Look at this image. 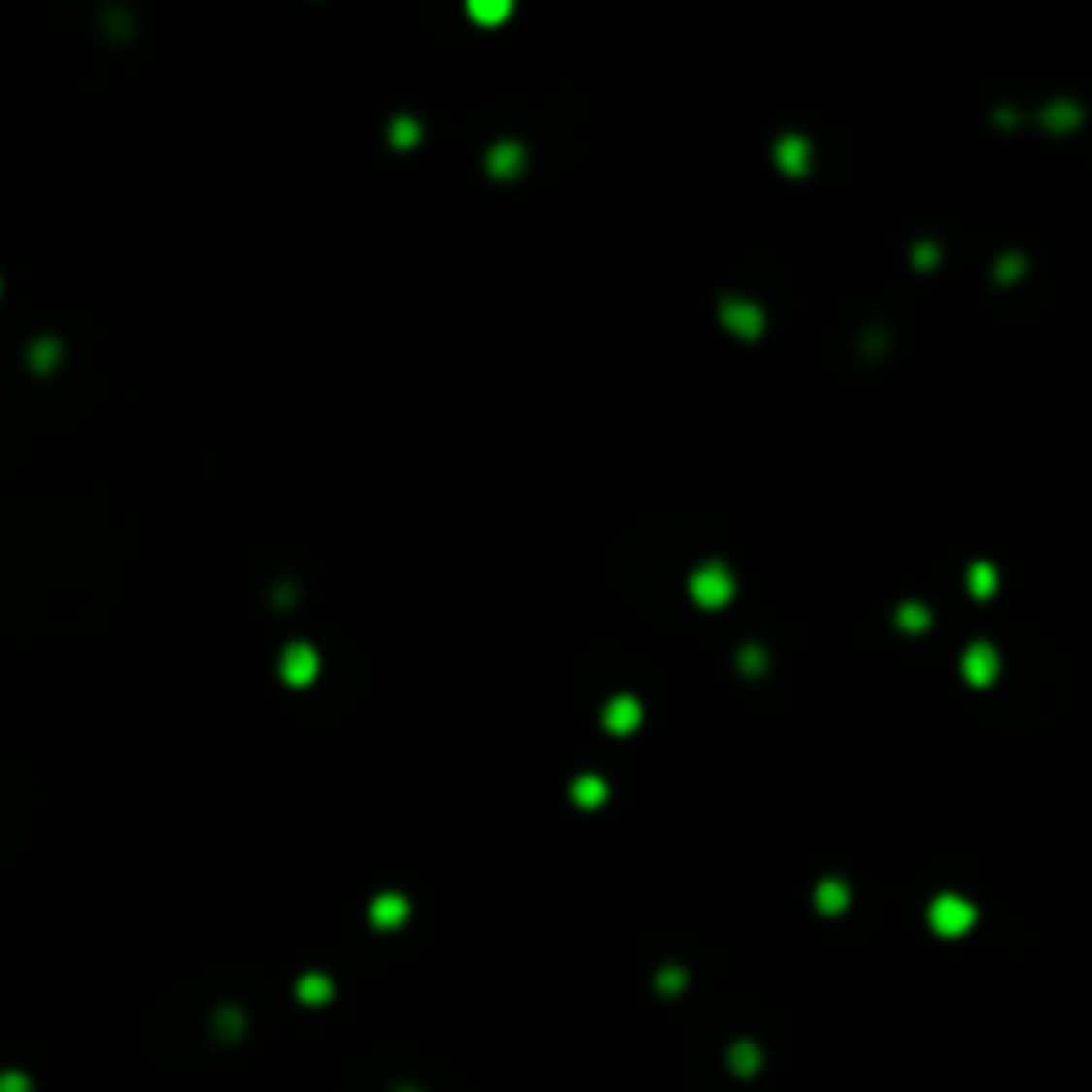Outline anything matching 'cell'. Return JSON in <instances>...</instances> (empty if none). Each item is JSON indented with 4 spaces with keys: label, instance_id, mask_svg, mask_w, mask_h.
Instances as JSON below:
<instances>
[{
    "label": "cell",
    "instance_id": "obj_21",
    "mask_svg": "<svg viewBox=\"0 0 1092 1092\" xmlns=\"http://www.w3.org/2000/svg\"><path fill=\"white\" fill-rule=\"evenodd\" d=\"M914 256H917V265H935V261H939V252L930 248V243H917V252H914Z\"/></svg>",
    "mask_w": 1092,
    "mask_h": 1092
},
{
    "label": "cell",
    "instance_id": "obj_20",
    "mask_svg": "<svg viewBox=\"0 0 1092 1092\" xmlns=\"http://www.w3.org/2000/svg\"><path fill=\"white\" fill-rule=\"evenodd\" d=\"M0 1092H30V1079L21 1072H0Z\"/></svg>",
    "mask_w": 1092,
    "mask_h": 1092
},
{
    "label": "cell",
    "instance_id": "obj_4",
    "mask_svg": "<svg viewBox=\"0 0 1092 1092\" xmlns=\"http://www.w3.org/2000/svg\"><path fill=\"white\" fill-rule=\"evenodd\" d=\"M999 649L986 645V640H973V645L965 649V658H960V674L973 683V688H990L994 679H999Z\"/></svg>",
    "mask_w": 1092,
    "mask_h": 1092
},
{
    "label": "cell",
    "instance_id": "obj_15",
    "mask_svg": "<svg viewBox=\"0 0 1092 1092\" xmlns=\"http://www.w3.org/2000/svg\"><path fill=\"white\" fill-rule=\"evenodd\" d=\"M845 901H850V892H845L841 880H823L819 883V909H823V914H837V909H845Z\"/></svg>",
    "mask_w": 1092,
    "mask_h": 1092
},
{
    "label": "cell",
    "instance_id": "obj_17",
    "mask_svg": "<svg viewBox=\"0 0 1092 1092\" xmlns=\"http://www.w3.org/2000/svg\"><path fill=\"white\" fill-rule=\"evenodd\" d=\"M994 270H999V282H1015V277H1020V270H1024V261L1012 252V256H1003V261L994 265Z\"/></svg>",
    "mask_w": 1092,
    "mask_h": 1092
},
{
    "label": "cell",
    "instance_id": "obj_13",
    "mask_svg": "<svg viewBox=\"0 0 1092 1092\" xmlns=\"http://www.w3.org/2000/svg\"><path fill=\"white\" fill-rule=\"evenodd\" d=\"M508 14H512L508 0H474V5H469V17L483 21V26H499Z\"/></svg>",
    "mask_w": 1092,
    "mask_h": 1092
},
{
    "label": "cell",
    "instance_id": "obj_3",
    "mask_svg": "<svg viewBox=\"0 0 1092 1092\" xmlns=\"http://www.w3.org/2000/svg\"><path fill=\"white\" fill-rule=\"evenodd\" d=\"M973 905L965 901V896H939L935 905H930V926L939 930V935H947V939H956V935H965V930L973 926Z\"/></svg>",
    "mask_w": 1092,
    "mask_h": 1092
},
{
    "label": "cell",
    "instance_id": "obj_7",
    "mask_svg": "<svg viewBox=\"0 0 1092 1092\" xmlns=\"http://www.w3.org/2000/svg\"><path fill=\"white\" fill-rule=\"evenodd\" d=\"M487 171L499 179H512L526 171V149H521V142H496L487 149Z\"/></svg>",
    "mask_w": 1092,
    "mask_h": 1092
},
{
    "label": "cell",
    "instance_id": "obj_5",
    "mask_svg": "<svg viewBox=\"0 0 1092 1092\" xmlns=\"http://www.w3.org/2000/svg\"><path fill=\"white\" fill-rule=\"evenodd\" d=\"M640 717H645V709H640L636 695H615V700H606V709H602V725L610 734H631L640 725Z\"/></svg>",
    "mask_w": 1092,
    "mask_h": 1092
},
{
    "label": "cell",
    "instance_id": "obj_9",
    "mask_svg": "<svg viewBox=\"0 0 1092 1092\" xmlns=\"http://www.w3.org/2000/svg\"><path fill=\"white\" fill-rule=\"evenodd\" d=\"M282 674L291 683H312L316 679V653L307 645H295L291 653H286V661H282Z\"/></svg>",
    "mask_w": 1092,
    "mask_h": 1092
},
{
    "label": "cell",
    "instance_id": "obj_14",
    "mask_svg": "<svg viewBox=\"0 0 1092 1092\" xmlns=\"http://www.w3.org/2000/svg\"><path fill=\"white\" fill-rule=\"evenodd\" d=\"M896 624H901L905 631H926L930 627V610L922 602H905L901 610H896Z\"/></svg>",
    "mask_w": 1092,
    "mask_h": 1092
},
{
    "label": "cell",
    "instance_id": "obj_6",
    "mask_svg": "<svg viewBox=\"0 0 1092 1092\" xmlns=\"http://www.w3.org/2000/svg\"><path fill=\"white\" fill-rule=\"evenodd\" d=\"M773 158H777V167L786 171V176H807V171H811V142H807V137H798V133H786L777 142Z\"/></svg>",
    "mask_w": 1092,
    "mask_h": 1092
},
{
    "label": "cell",
    "instance_id": "obj_19",
    "mask_svg": "<svg viewBox=\"0 0 1092 1092\" xmlns=\"http://www.w3.org/2000/svg\"><path fill=\"white\" fill-rule=\"evenodd\" d=\"M738 666L752 670V674H755V670H764V653H759V645H747L743 653H738Z\"/></svg>",
    "mask_w": 1092,
    "mask_h": 1092
},
{
    "label": "cell",
    "instance_id": "obj_16",
    "mask_svg": "<svg viewBox=\"0 0 1092 1092\" xmlns=\"http://www.w3.org/2000/svg\"><path fill=\"white\" fill-rule=\"evenodd\" d=\"M329 994H334V986H329L320 973H307V978L299 981V999H304V1003H325Z\"/></svg>",
    "mask_w": 1092,
    "mask_h": 1092
},
{
    "label": "cell",
    "instance_id": "obj_12",
    "mask_svg": "<svg viewBox=\"0 0 1092 1092\" xmlns=\"http://www.w3.org/2000/svg\"><path fill=\"white\" fill-rule=\"evenodd\" d=\"M994 585H999V572H994V563H986V560L969 563V594H973V597H990Z\"/></svg>",
    "mask_w": 1092,
    "mask_h": 1092
},
{
    "label": "cell",
    "instance_id": "obj_2",
    "mask_svg": "<svg viewBox=\"0 0 1092 1092\" xmlns=\"http://www.w3.org/2000/svg\"><path fill=\"white\" fill-rule=\"evenodd\" d=\"M722 325L730 329L734 337L755 341L764 334V307L752 304V299H722Z\"/></svg>",
    "mask_w": 1092,
    "mask_h": 1092
},
{
    "label": "cell",
    "instance_id": "obj_11",
    "mask_svg": "<svg viewBox=\"0 0 1092 1092\" xmlns=\"http://www.w3.org/2000/svg\"><path fill=\"white\" fill-rule=\"evenodd\" d=\"M1042 120H1045V128H1054V133H1067V128L1079 124V107H1076L1072 99H1058V103L1045 107Z\"/></svg>",
    "mask_w": 1092,
    "mask_h": 1092
},
{
    "label": "cell",
    "instance_id": "obj_1",
    "mask_svg": "<svg viewBox=\"0 0 1092 1092\" xmlns=\"http://www.w3.org/2000/svg\"><path fill=\"white\" fill-rule=\"evenodd\" d=\"M688 589H691V602L695 606H704V610H722L725 602H730L734 597V572L725 563H700L691 572V581H688Z\"/></svg>",
    "mask_w": 1092,
    "mask_h": 1092
},
{
    "label": "cell",
    "instance_id": "obj_8",
    "mask_svg": "<svg viewBox=\"0 0 1092 1092\" xmlns=\"http://www.w3.org/2000/svg\"><path fill=\"white\" fill-rule=\"evenodd\" d=\"M567 794H572V802L576 807H585V811H594V807H602L606 802V777H597V773H581L572 781V789H567Z\"/></svg>",
    "mask_w": 1092,
    "mask_h": 1092
},
{
    "label": "cell",
    "instance_id": "obj_10",
    "mask_svg": "<svg viewBox=\"0 0 1092 1092\" xmlns=\"http://www.w3.org/2000/svg\"><path fill=\"white\" fill-rule=\"evenodd\" d=\"M405 914H410V905H405L401 896H380V901L371 905V922L376 926H401Z\"/></svg>",
    "mask_w": 1092,
    "mask_h": 1092
},
{
    "label": "cell",
    "instance_id": "obj_18",
    "mask_svg": "<svg viewBox=\"0 0 1092 1092\" xmlns=\"http://www.w3.org/2000/svg\"><path fill=\"white\" fill-rule=\"evenodd\" d=\"M393 142H398V145H414V142H419V124H414V120H398V124H393Z\"/></svg>",
    "mask_w": 1092,
    "mask_h": 1092
}]
</instances>
